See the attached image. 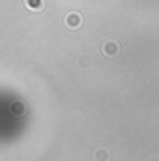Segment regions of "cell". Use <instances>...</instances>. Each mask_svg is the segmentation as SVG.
Masks as SVG:
<instances>
[{"label": "cell", "mask_w": 159, "mask_h": 161, "mask_svg": "<svg viewBox=\"0 0 159 161\" xmlns=\"http://www.w3.org/2000/svg\"><path fill=\"white\" fill-rule=\"evenodd\" d=\"M66 25L71 26V28H77L80 25V15L79 13H69V15L66 17Z\"/></svg>", "instance_id": "obj_2"}, {"label": "cell", "mask_w": 159, "mask_h": 161, "mask_svg": "<svg viewBox=\"0 0 159 161\" xmlns=\"http://www.w3.org/2000/svg\"><path fill=\"white\" fill-rule=\"evenodd\" d=\"M103 53H105L107 56H114V54L118 53V43H116V41H107V43L103 45Z\"/></svg>", "instance_id": "obj_1"}, {"label": "cell", "mask_w": 159, "mask_h": 161, "mask_svg": "<svg viewBox=\"0 0 159 161\" xmlns=\"http://www.w3.org/2000/svg\"><path fill=\"white\" fill-rule=\"evenodd\" d=\"M107 159H109V152L105 148L96 150V161H107Z\"/></svg>", "instance_id": "obj_3"}, {"label": "cell", "mask_w": 159, "mask_h": 161, "mask_svg": "<svg viewBox=\"0 0 159 161\" xmlns=\"http://www.w3.org/2000/svg\"><path fill=\"white\" fill-rule=\"evenodd\" d=\"M25 2L32 9H41V6H43V0H25Z\"/></svg>", "instance_id": "obj_4"}]
</instances>
